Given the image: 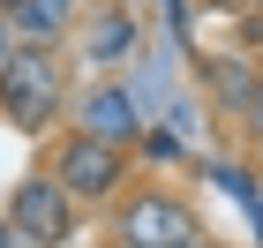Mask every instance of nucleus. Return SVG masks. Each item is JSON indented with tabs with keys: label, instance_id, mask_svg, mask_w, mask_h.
Segmentation results:
<instances>
[{
	"label": "nucleus",
	"instance_id": "f03ea898",
	"mask_svg": "<svg viewBox=\"0 0 263 248\" xmlns=\"http://www.w3.org/2000/svg\"><path fill=\"white\" fill-rule=\"evenodd\" d=\"M0 113L23 128V136H45V128L68 113V68L38 45H15V61L0 68Z\"/></svg>",
	"mask_w": 263,
	"mask_h": 248
},
{
	"label": "nucleus",
	"instance_id": "ddd939ff",
	"mask_svg": "<svg viewBox=\"0 0 263 248\" xmlns=\"http://www.w3.org/2000/svg\"><path fill=\"white\" fill-rule=\"evenodd\" d=\"M0 248H23V233H15V226H8V218H0Z\"/></svg>",
	"mask_w": 263,
	"mask_h": 248
},
{
	"label": "nucleus",
	"instance_id": "9b49d317",
	"mask_svg": "<svg viewBox=\"0 0 263 248\" xmlns=\"http://www.w3.org/2000/svg\"><path fill=\"white\" fill-rule=\"evenodd\" d=\"M15 61V30H8V15H0V68Z\"/></svg>",
	"mask_w": 263,
	"mask_h": 248
},
{
	"label": "nucleus",
	"instance_id": "20e7f679",
	"mask_svg": "<svg viewBox=\"0 0 263 248\" xmlns=\"http://www.w3.org/2000/svg\"><path fill=\"white\" fill-rule=\"evenodd\" d=\"M0 218L23 233V248H61L68 233H76V203H68V188L53 181V173H23V181L8 188V211H0Z\"/></svg>",
	"mask_w": 263,
	"mask_h": 248
},
{
	"label": "nucleus",
	"instance_id": "9d476101",
	"mask_svg": "<svg viewBox=\"0 0 263 248\" xmlns=\"http://www.w3.org/2000/svg\"><path fill=\"white\" fill-rule=\"evenodd\" d=\"M136 158H151V165H188L196 150H188V136H173V128H158V121H143V136H136Z\"/></svg>",
	"mask_w": 263,
	"mask_h": 248
},
{
	"label": "nucleus",
	"instance_id": "6e6552de",
	"mask_svg": "<svg viewBox=\"0 0 263 248\" xmlns=\"http://www.w3.org/2000/svg\"><path fill=\"white\" fill-rule=\"evenodd\" d=\"M196 75H203V90H211L226 113H248V98H256V61H241V53H218V61H203Z\"/></svg>",
	"mask_w": 263,
	"mask_h": 248
},
{
	"label": "nucleus",
	"instance_id": "f8f14e48",
	"mask_svg": "<svg viewBox=\"0 0 263 248\" xmlns=\"http://www.w3.org/2000/svg\"><path fill=\"white\" fill-rule=\"evenodd\" d=\"M248 233H256V241H263V196H256V203H248Z\"/></svg>",
	"mask_w": 263,
	"mask_h": 248
},
{
	"label": "nucleus",
	"instance_id": "1a4fd4ad",
	"mask_svg": "<svg viewBox=\"0 0 263 248\" xmlns=\"http://www.w3.org/2000/svg\"><path fill=\"white\" fill-rule=\"evenodd\" d=\"M188 165H196L211 188H226L233 203H256V196H263V188H256V173H248V165H233V158H188Z\"/></svg>",
	"mask_w": 263,
	"mask_h": 248
},
{
	"label": "nucleus",
	"instance_id": "4468645a",
	"mask_svg": "<svg viewBox=\"0 0 263 248\" xmlns=\"http://www.w3.org/2000/svg\"><path fill=\"white\" fill-rule=\"evenodd\" d=\"M196 248H211V241H196Z\"/></svg>",
	"mask_w": 263,
	"mask_h": 248
},
{
	"label": "nucleus",
	"instance_id": "39448f33",
	"mask_svg": "<svg viewBox=\"0 0 263 248\" xmlns=\"http://www.w3.org/2000/svg\"><path fill=\"white\" fill-rule=\"evenodd\" d=\"M143 98H136V83H121V75H98L90 90L76 98V136H90V143H113V150H136V136H143Z\"/></svg>",
	"mask_w": 263,
	"mask_h": 248
},
{
	"label": "nucleus",
	"instance_id": "0eeeda50",
	"mask_svg": "<svg viewBox=\"0 0 263 248\" xmlns=\"http://www.w3.org/2000/svg\"><path fill=\"white\" fill-rule=\"evenodd\" d=\"M143 45V23H136V8H105L98 23H90V38H83V61L90 68H121L128 53Z\"/></svg>",
	"mask_w": 263,
	"mask_h": 248
},
{
	"label": "nucleus",
	"instance_id": "f257e3e1",
	"mask_svg": "<svg viewBox=\"0 0 263 248\" xmlns=\"http://www.w3.org/2000/svg\"><path fill=\"white\" fill-rule=\"evenodd\" d=\"M105 211H113L105 218L113 248H196V241H211L181 188H128L121 203H105Z\"/></svg>",
	"mask_w": 263,
	"mask_h": 248
},
{
	"label": "nucleus",
	"instance_id": "423d86ee",
	"mask_svg": "<svg viewBox=\"0 0 263 248\" xmlns=\"http://www.w3.org/2000/svg\"><path fill=\"white\" fill-rule=\"evenodd\" d=\"M0 15H8V30H15V45L53 53V45L76 30V0H0Z\"/></svg>",
	"mask_w": 263,
	"mask_h": 248
},
{
	"label": "nucleus",
	"instance_id": "7ed1b4c3",
	"mask_svg": "<svg viewBox=\"0 0 263 248\" xmlns=\"http://www.w3.org/2000/svg\"><path fill=\"white\" fill-rule=\"evenodd\" d=\"M128 150H113V143H90V136H76V128H68L61 143H53V158H45V173H53V181L68 188V203H121L128 196Z\"/></svg>",
	"mask_w": 263,
	"mask_h": 248
}]
</instances>
